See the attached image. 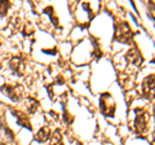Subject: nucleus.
<instances>
[{
	"label": "nucleus",
	"mask_w": 155,
	"mask_h": 145,
	"mask_svg": "<svg viewBox=\"0 0 155 145\" xmlns=\"http://www.w3.org/2000/svg\"><path fill=\"white\" fill-rule=\"evenodd\" d=\"M150 123V114L146 112H138L134 118V128L138 133H145L149 130Z\"/></svg>",
	"instance_id": "nucleus-2"
},
{
	"label": "nucleus",
	"mask_w": 155,
	"mask_h": 145,
	"mask_svg": "<svg viewBox=\"0 0 155 145\" xmlns=\"http://www.w3.org/2000/svg\"><path fill=\"white\" fill-rule=\"evenodd\" d=\"M3 92H5L7 96H9L13 101H18L22 96V87L21 86H4Z\"/></svg>",
	"instance_id": "nucleus-5"
},
{
	"label": "nucleus",
	"mask_w": 155,
	"mask_h": 145,
	"mask_svg": "<svg viewBox=\"0 0 155 145\" xmlns=\"http://www.w3.org/2000/svg\"><path fill=\"white\" fill-rule=\"evenodd\" d=\"M125 59H127L128 64L129 65H133V66H140L142 62V57L140 55V52L137 48H129V51L127 52V55H125Z\"/></svg>",
	"instance_id": "nucleus-6"
},
{
	"label": "nucleus",
	"mask_w": 155,
	"mask_h": 145,
	"mask_svg": "<svg viewBox=\"0 0 155 145\" xmlns=\"http://www.w3.org/2000/svg\"><path fill=\"white\" fill-rule=\"evenodd\" d=\"M51 145H64V141H62V135H61L60 131H56L51 136Z\"/></svg>",
	"instance_id": "nucleus-11"
},
{
	"label": "nucleus",
	"mask_w": 155,
	"mask_h": 145,
	"mask_svg": "<svg viewBox=\"0 0 155 145\" xmlns=\"http://www.w3.org/2000/svg\"><path fill=\"white\" fill-rule=\"evenodd\" d=\"M51 130L49 127H47V126H44V127H41L40 130L38 131L36 133V140L39 143H45L47 140H49L51 139Z\"/></svg>",
	"instance_id": "nucleus-8"
},
{
	"label": "nucleus",
	"mask_w": 155,
	"mask_h": 145,
	"mask_svg": "<svg viewBox=\"0 0 155 145\" xmlns=\"http://www.w3.org/2000/svg\"><path fill=\"white\" fill-rule=\"evenodd\" d=\"M0 145H2V144H0Z\"/></svg>",
	"instance_id": "nucleus-12"
},
{
	"label": "nucleus",
	"mask_w": 155,
	"mask_h": 145,
	"mask_svg": "<svg viewBox=\"0 0 155 145\" xmlns=\"http://www.w3.org/2000/svg\"><path fill=\"white\" fill-rule=\"evenodd\" d=\"M11 67L14 72H17L18 75H22L23 71H25V64H23V61L19 59V57H16V59H13L11 61Z\"/></svg>",
	"instance_id": "nucleus-7"
},
{
	"label": "nucleus",
	"mask_w": 155,
	"mask_h": 145,
	"mask_svg": "<svg viewBox=\"0 0 155 145\" xmlns=\"http://www.w3.org/2000/svg\"><path fill=\"white\" fill-rule=\"evenodd\" d=\"M16 118H17V123L19 126H22V127H30V123H28V120L26 118V114H23V113H19L17 112L16 113Z\"/></svg>",
	"instance_id": "nucleus-10"
},
{
	"label": "nucleus",
	"mask_w": 155,
	"mask_h": 145,
	"mask_svg": "<svg viewBox=\"0 0 155 145\" xmlns=\"http://www.w3.org/2000/svg\"><path fill=\"white\" fill-rule=\"evenodd\" d=\"M142 95L149 100L155 99V74L147 75L142 80Z\"/></svg>",
	"instance_id": "nucleus-4"
},
{
	"label": "nucleus",
	"mask_w": 155,
	"mask_h": 145,
	"mask_svg": "<svg viewBox=\"0 0 155 145\" xmlns=\"http://www.w3.org/2000/svg\"><path fill=\"white\" fill-rule=\"evenodd\" d=\"M25 104H26V110L28 113H35L36 110H38V108H39V104H38V101L35 100V99H26V101H25Z\"/></svg>",
	"instance_id": "nucleus-9"
},
{
	"label": "nucleus",
	"mask_w": 155,
	"mask_h": 145,
	"mask_svg": "<svg viewBox=\"0 0 155 145\" xmlns=\"http://www.w3.org/2000/svg\"><path fill=\"white\" fill-rule=\"evenodd\" d=\"M115 38H116V40H119L120 43H124V44H129V43L132 42L133 32L127 22H119L118 25H116Z\"/></svg>",
	"instance_id": "nucleus-1"
},
{
	"label": "nucleus",
	"mask_w": 155,
	"mask_h": 145,
	"mask_svg": "<svg viewBox=\"0 0 155 145\" xmlns=\"http://www.w3.org/2000/svg\"><path fill=\"white\" fill-rule=\"evenodd\" d=\"M100 108L101 112L107 117H113L115 113V101L109 93H104L100 99Z\"/></svg>",
	"instance_id": "nucleus-3"
}]
</instances>
